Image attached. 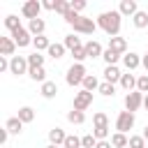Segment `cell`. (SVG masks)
<instances>
[{"label":"cell","mask_w":148,"mask_h":148,"mask_svg":"<svg viewBox=\"0 0 148 148\" xmlns=\"http://www.w3.org/2000/svg\"><path fill=\"white\" fill-rule=\"evenodd\" d=\"M120 23H123V14L118 9H111V12H102L97 16V28H102L109 37H118L120 32Z\"/></svg>","instance_id":"1"},{"label":"cell","mask_w":148,"mask_h":148,"mask_svg":"<svg viewBox=\"0 0 148 148\" xmlns=\"http://www.w3.org/2000/svg\"><path fill=\"white\" fill-rule=\"evenodd\" d=\"M88 76V72H86V65L83 62H74L69 69H67V74H65V81H67V86H81L83 83V79Z\"/></svg>","instance_id":"2"},{"label":"cell","mask_w":148,"mask_h":148,"mask_svg":"<svg viewBox=\"0 0 148 148\" xmlns=\"http://www.w3.org/2000/svg\"><path fill=\"white\" fill-rule=\"evenodd\" d=\"M72 28H74V32H81V35H92V32L97 30V21H92V18H88V16H79V18L72 23Z\"/></svg>","instance_id":"3"},{"label":"cell","mask_w":148,"mask_h":148,"mask_svg":"<svg viewBox=\"0 0 148 148\" xmlns=\"http://www.w3.org/2000/svg\"><path fill=\"white\" fill-rule=\"evenodd\" d=\"M9 72L14 76H21V74H28L30 72V65H28V58L25 56H14L9 58Z\"/></svg>","instance_id":"4"},{"label":"cell","mask_w":148,"mask_h":148,"mask_svg":"<svg viewBox=\"0 0 148 148\" xmlns=\"http://www.w3.org/2000/svg\"><path fill=\"white\" fill-rule=\"evenodd\" d=\"M132 127H134V113H130V111H120L118 118H116V130H118L120 134H127Z\"/></svg>","instance_id":"5"},{"label":"cell","mask_w":148,"mask_h":148,"mask_svg":"<svg viewBox=\"0 0 148 148\" xmlns=\"http://www.w3.org/2000/svg\"><path fill=\"white\" fill-rule=\"evenodd\" d=\"M141 104H143V92L132 90V92H127V95H125V111L134 113V111H139V106H141Z\"/></svg>","instance_id":"6"},{"label":"cell","mask_w":148,"mask_h":148,"mask_svg":"<svg viewBox=\"0 0 148 148\" xmlns=\"http://www.w3.org/2000/svg\"><path fill=\"white\" fill-rule=\"evenodd\" d=\"M39 12H42V2H39V0H28V2H23V7H21V14H23L28 21L39 18Z\"/></svg>","instance_id":"7"},{"label":"cell","mask_w":148,"mask_h":148,"mask_svg":"<svg viewBox=\"0 0 148 148\" xmlns=\"http://www.w3.org/2000/svg\"><path fill=\"white\" fill-rule=\"evenodd\" d=\"M90 104H92V92H88V90L81 88V90L74 95V109H76V111H86Z\"/></svg>","instance_id":"8"},{"label":"cell","mask_w":148,"mask_h":148,"mask_svg":"<svg viewBox=\"0 0 148 148\" xmlns=\"http://www.w3.org/2000/svg\"><path fill=\"white\" fill-rule=\"evenodd\" d=\"M12 39L16 42V46L21 49V46H28V44H32V35H30V30L28 28H18V30H14L12 32Z\"/></svg>","instance_id":"9"},{"label":"cell","mask_w":148,"mask_h":148,"mask_svg":"<svg viewBox=\"0 0 148 148\" xmlns=\"http://www.w3.org/2000/svg\"><path fill=\"white\" fill-rule=\"evenodd\" d=\"M83 49H86V56H88V58H102V53H104L102 44H99V42H95V39L86 42V44H83Z\"/></svg>","instance_id":"10"},{"label":"cell","mask_w":148,"mask_h":148,"mask_svg":"<svg viewBox=\"0 0 148 148\" xmlns=\"http://www.w3.org/2000/svg\"><path fill=\"white\" fill-rule=\"evenodd\" d=\"M65 139H67V134H65L62 127H53V130H49V143H51V146H62Z\"/></svg>","instance_id":"11"},{"label":"cell","mask_w":148,"mask_h":148,"mask_svg":"<svg viewBox=\"0 0 148 148\" xmlns=\"http://www.w3.org/2000/svg\"><path fill=\"white\" fill-rule=\"evenodd\" d=\"M14 51H16V42L12 37H0V56H12L14 58Z\"/></svg>","instance_id":"12"},{"label":"cell","mask_w":148,"mask_h":148,"mask_svg":"<svg viewBox=\"0 0 148 148\" xmlns=\"http://www.w3.org/2000/svg\"><path fill=\"white\" fill-rule=\"evenodd\" d=\"M109 49L116 51V53H120V56H125V51H127V39H125V37H109Z\"/></svg>","instance_id":"13"},{"label":"cell","mask_w":148,"mask_h":148,"mask_svg":"<svg viewBox=\"0 0 148 148\" xmlns=\"http://www.w3.org/2000/svg\"><path fill=\"white\" fill-rule=\"evenodd\" d=\"M28 30H30V35H35V37L44 35V30H46L44 18H32V21H28Z\"/></svg>","instance_id":"14"},{"label":"cell","mask_w":148,"mask_h":148,"mask_svg":"<svg viewBox=\"0 0 148 148\" xmlns=\"http://www.w3.org/2000/svg\"><path fill=\"white\" fill-rule=\"evenodd\" d=\"M120 69L116 67V65H106V69H104V81H109V83H120Z\"/></svg>","instance_id":"15"},{"label":"cell","mask_w":148,"mask_h":148,"mask_svg":"<svg viewBox=\"0 0 148 148\" xmlns=\"http://www.w3.org/2000/svg\"><path fill=\"white\" fill-rule=\"evenodd\" d=\"M118 12H120L123 16H134V14L139 12V7H136V2H134V0H123V2H120V7H118Z\"/></svg>","instance_id":"16"},{"label":"cell","mask_w":148,"mask_h":148,"mask_svg":"<svg viewBox=\"0 0 148 148\" xmlns=\"http://www.w3.org/2000/svg\"><path fill=\"white\" fill-rule=\"evenodd\" d=\"M39 92H42V97H46V99H53V97L58 95V86H56V81H44Z\"/></svg>","instance_id":"17"},{"label":"cell","mask_w":148,"mask_h":148,"mask_svg":"<svg viewBox=\"0 0 148 148\" xmlns=\"http://www.w3.org/2000/svg\"><path fill=\"white\" fill-rule=\"evenodd\" d=\"M123 65L132 72V69H136V67L141 65V58H139L136 53H125V56H123Z\"/></svg>","instance_id":"18"},{"label":"cell","mask_w":148,"mask_h":148,"mask_svg":"<svg viewBox=\"0 0 148 148\" xmlns=\"http://www.w3.org/2000/svg\"><path fill=\"white\" fill-rule=\"evenodd\" d=\"M16 118H18L23 125H25V123H32V120H35V109H32V106H21Z\"/></svg>","instance_id":"19"},{"label":"cell","mask_w":148,"mask_h":148,"mask_svg":"<svg viewBox=\"0 0 148 148\" xmlns=\"http://www.w3.org/2000/svg\"><path fill=\"white\" fill-rule=\"evenodd\" d=\"M92 125H95V130H109V118H106V113H104V111H97V113L92 116Z\"/></svg>","instance_id":"20"},{"label":"cell","mask_w":148,"mask_h":148,"mask_svg":"<svg viewBox=\"0 0 148 148\" xmlns=\"http://www.w3.org/2000/svg\"><path fill=\"white\" fill-rule=\"evenodd\" d=\"M62 44H65V49H69V53L83 46V44H81V37H76V35H65V42H62Z\"/></svg>","instance_id":"21"},{"label":"cell","mask_w":148,"mask_h":148,"mask_svg":"<svg viewBox=\"0 0 148 148\" xmlns=\"http://www.w3.org/2000/svg\"><path fill=\"white\" fill-rule=\"evenodd\" d=\"M5 127H7V132H9V134H21V132H23V123H21L16 116H14V118H9V120L5 123Z\"/></svg>","instance_id":"22"},{"label":"cell","mask_w":148,"mask_h":148,"mask_svg":"<svg viewBox=\"0 0 148 148\" xmlns=\"http://www.w3.org/2000/svg\"><path fill=\"white\" fill-rule=\"evenodd\" d=\"M32 46H35V51L39 53V51H49V46H51V42H49V37H44V35H39V37H35V39H32Z\"/></svg>","instance_id":"23"},{"label":"cell","mask_w":148,"mask_h":148,"mask_svg":"<svg viewBox=\"0 0 148 148\" xmlns=\"http://www.w3.org/2000/svg\"><path fill=\"white\" fill-rule=\"evenodd\" d=\"M81 86H83V90L92 92V90H97V88H99V81H97V76H95V74H88V76L83 79V83H81Z\"/></svg>","instance_id":"24"},{"label":"cell","mask_w":148,"mask_h":148,"mask_svg":"<svg viewBox=\"0 0 148 148\" xmlns=\"http://www.w3.org/2000/svg\"><path fill=\"white\" fill-rule=\"evenodd\" d=\"M120 86H123L127 92H132V90L136 88V79H134V74H123V76H120Z\"/></svg>","instance_id":"25"},{"label":"cell","mask_w":148,"mask_h":148,"mask_svg":"<svg viewBox=\"0 0 148 148\" xmlns=\"http://www.w3.org/2000/svg\"><path fill=\"white\" fill-rule=\"evenodd\" d=\"M67 120H69L72 125H83V123H86V113H83V111H76V109H72V111L67 113Z\"/></svg>","instance_id":"26"},{"label":"cell","mask_w":148,"mask_h":148,"mask_svg":"<svg viewBox=\"0 0 148 148\" xmlns=\"http://www.w3.org/2000/svg\"><path fill=\"white\" fill-rule=\"evenodd\" d=\"M5 25H7V30H9V32H14V30H18V28H23L16 14H9V16H5Z\"/></svg>","instance_id":"27"},{"label":"cell","mask_w":148,"mask_h":148,"mask_svg":"<svg viewBox=\"0 0 148 148\" xmlns=\"http://www.w3.org/2000/svg\"><path fill=\"white\" fill-rule=\"evenodd\" d=\"M111 146H113V148H125V146H130V139H127L125 134L116 132V134L111 136Z\"/></svg>","instance_id":"28"},{"label":"cell","mask_w":148,"mask_h":148,"mask_svg":"<svg viewBox=\"0 0 148 148\" xmlns=\"http://www.w3.org/2000/svg\"><path fill=\"white\" fill-rule=\"evenodd\" d=\"M65 51H67V49H65V44H51V46H49V56H51L53 60L62 58V56H65Z\"/></svg>","instance_id":"29"},{"label":"cell","mask_w":148,"mask_h":148,"mask_svg":"<svg viewBox=\"0 0 148 148\" xmlns=\"http://www.w3.org/2000/svg\"><path fill=\"white\" fill-rule=\"evenodd\" d=\"M102 58H104V62H106V65H116V62H118L123 56H120V53H116V51H111V49H104Z\"/></svg>","instance_id":"30"},{"label":"cell","mask_w":148,"mask_h":148,"mask_svg":"<svg viewBox=\"0 0 148 148\" xmlns=\"http://www.w3.org/2000/svg\"><path fill=\"white\" fill-rule=\"evenodd\" d=\"M28 65H30V69H35V67H44V56L42 53H30L28 56Z\"/></svg>","instance_id":"31"},{"label":"cell","mask_w":148,"mask_h":148,"mask_svg":"<svg viewBox=\"0 0 148 148\" xmlns=\"http://www.w3.org/2000/svg\"><path fill=\"white\" fill-rule=\"evenodd\" d=\"M132 21H134L136 28H146V25H148V12H141V9H139V12L132 16Z\"/></svg>","instance_id":"32"},{"label":"cell","mask_w":148,"mask_h":148,"mask_svg":"<svg viewBox=\"0 0 148 148\" xmlns=\"http://www.w3.org/2000/svg\"><path fill=\"white\" fill-rule=\"evenodd\" d=\"M28 74H30V79H32V81H39V83H44V81H46V69H44V67H35V69H30Z\"/></svg>","instance_id":"33"},{"label":"cell","mask_w":148,"mask_h":148,"mask_svg":"<svg viewBox=\"0 0 148 148\" xmlns=\"http://www.w3.org/2000/svg\"><path fill=\"white\" fill-rule=\"evenodd\" d=\"M104 97H113L116 95V86L113 83H109V81H104V83H99V88H97Z\"/></svg>","instance_id":"34"},{"label":"cell","mask_w":148,"mask_h":148,"mask_svg":"<svg viewBox=\"0 0 148 148\" xmlns=\"http://www.w3.org/2000/svg\"><path fill=\"white\" fill-rule=\"evenodd\" d=\"M62 148H81V139H79V136H74V134H67V139H65Z\"/></svg>","instance_id":"35"},{"label":"cell","mask_w":148,"mask_h":148,"mask_svg":"<svg viewBox=\"0 0 148 148\" xmlns=\"http://www.w3.org/2000/svg\"><path fill=\"white\" fill-rule=\"evenodd\" d=\"M136 90L139 92H148V74H141L136 79Z\"/></svg>","instance_id":"36"},{"label":"cell","mask_w":148,"mask_h":148,"mask_svg":"<svg viewBox=\"0 0 148 148\" xmlns=\"http://www.w3.org/2000/svg\"><path fill=\"white\" fill-rule=\"evenodd\" d=\"M69 9H72V2H67V0H58V5H56V12H58V14L65 16Z\"/></svg>","instance_id":"37"},{"label":"cell","mask_w":148,"mask_h":148,"mask_svg":"<svg viewBox=\"0 0 148 148\" xmlns=\"http://www.w3.org/2000/svg\"><path fill=\"white\" fill-rule=\"evenodd\" d=\"M97 146V139L92 136V134H86L83 139H81V148H95Z\"/></svg>","instance_id":"38"},{"label":"cell","mask_w":148,"mask_h":148,"mask_svg":"<svg viewBox=\"0 0 148 148\" xmlns=\"http://www.w3.org/2000/svg\"><path fill=\"white\" fill-rule=\"evenodd\" d=\"M130 148H146V139L143 136H130Z\"/></svg>","instance_id":"39"},{"label":"cell","mask_w":148,"mask_h":148,"mask_svg":"<svg viewBox=\"0 0 148 148\" xmlns=\"http://www.w3.org/2000/svg\"><path fill=\"white\" fill-rule=\"evenodd\" d=\"M72 58H74V62H83L88 56H86V49L81 46V49H76V51H72Z\"/></svg>","instance_id":"40"},{"label":"cell","mask_w":148,"mask_h":148,"mask_svg":"<svg viewBox=\"0 0 148 148\" xmlns=\"http://www.w3.org/2000/svg\"><path fill=\"white\" fill-rule=\"evenodd\" d=\"M86 9V0H72V12H83Z\"/></svg>","instance_id":"41"},{"label":"cell","mask_w":148,"mask_h":148,"mask_svg":"<svg viewBox=\"0 0 148 148\" xmlns=\"http://www.w3.org/2000/svg\"><path fill=\"white\" fill-rule=\"evenodd\" d=\"M79 16H81V14H76V12H72V9H69V12H67V14L62 16V18H65V23H69V25H72V23H74V21H76Z\"/></svg>","instance_id":"42"},{"label":"cell","mask_w":148,"mask_h":148,"mask_svg":"<svg viewBox=\"0 0 148 148\" xmlns=\"http://www.w3.org/2000/svg\"><path fill=\"white\" fill-rule=\"evenodd\" d=\"M56 5H58V0H44L42 2V7L49 9V12H56Z\"/></svg>","instance_id":"43"},{"label":"cell","mask_w":148,"mask_h":148,"mask_svg":"<svg viewBox=\"0 0 148 148\" xmlns=\"http://www.w3.org/2000/svg\"><path fill=\"white\" fill-rule=\"evenodd\" d=\"M0 72H9V60H7V56H0Z\"/></svg>","instance_id":"44"},{"label":"cell","mask_w":148,"mask_h":148,"mask_svg":"<svg viewBox=\"0 0 148 148\" xmlns=\"http://www.w3.org/2000/svg\"><path fill=\"white\" fill-rule=\"evenodd\" d=\"M7 136H9V132H7V127H2L0 130V146L5 148V143H7Z\"/></svg>","instance_id":"45"},{"label":"cell","mask_w":148,"mask_h":148,"mask_svg":"<svg viewBox=\"0 0 148 148\" xmlns=\"http://www.w3.org/2000/svg\"><path fill=\"white\" fill-rule=\"evenodd\" d=\"M95 148H113V146H111V141H97Z\"/></svg>","instance_id":"46"},{"label":"cell","mask_w":148,"mask_h":148,"mask_svg":"<svg viewBox=\"0 0 148 148\" xmlns=\"http://www.w3.org/2000/svg\"><path fill=\"white\" fill-rule=\"evenodd\" d=\"M141 65H143V67H146V72H148V53L141 58Z\"/></svg>","instance_id":"47"},{"label":"cell","mask_w":148,"mask_h":148,"mask_svg":"<svg viewBox=\"0 0 148 148\" xmlns=\"http://www.w3.org/2000/svg\"><path fill=\"white\" fill-rule=\"evenodd\" d=\"M141 136H143V139H146V141H148V125H146V127H143V134H141Z\"/></svg>","instance_id":"48"},{"label":"cell","mask_w":148,"mask_h":148,"mask_svg":"<svg viewBox=\"0 0 148 148\" xmlns=\"http://www.w3.org/2000/svg\"><path fill=\"white\" fill-rule=\"evenodd\" d=\"M143 106H146V111H148V95L143 97Z\"/></svg>","instance_id":"49"},{"label":"cell","mask_w":148,"mask_h":148,"mask_svg":"<svg viewBox=\"0 0 148 148\" xmlns=\"http://www.w3.org/2000/svg\"><path fill=\"white\" fill-rule=\"evenodd\" d=\"M46 148H62V146H51V143H49V146H46Z\"/></svg>","instance_id":"50"},{"label":"cell","mask_w":148,"mask_h":148,"mask_svg":"<svg viewBox=\"0 0 148 148\" xmlns=\"http://www.w3.org/2000/svg\"><path fill=\"white\" fill-rule=\"evenodd\" d=\"M5 148H7V146H5Z\"/></svg>","instance_id":"51"}]
</instances>
